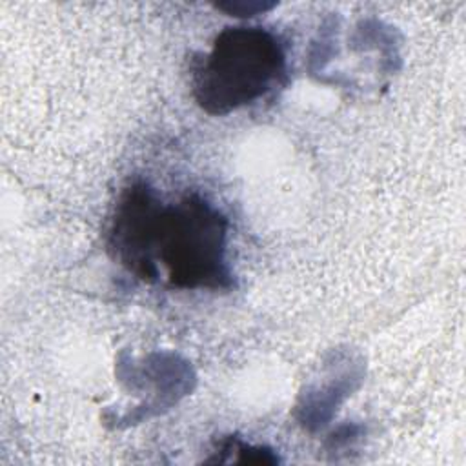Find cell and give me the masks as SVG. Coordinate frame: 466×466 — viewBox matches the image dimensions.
<instances>
[{"mask_svg": "<svg viewBox=\"0 0 466 466\" xmlns=\"http://www.w3.org/2000/svg\"><path fill=\"white\" fill-rule=\"evenodd\" d=\"M286 71L279 38L262 27H226L193 75V95L209 115L249 106L275 87Z\"/></svg>", "mask_w": 466, "mask_h": 466, "instance_id": "7a4b0ae2", "label": "cell"}, {"mask_svg": "<svg viewBox=\"0 0 466 466\" xmlns=\"http://www.w3.org/2000/svg\"><path fill=\"white\" fill-rule=\"evenodd\" d=\"M129 273L146 282L160 277L180 289H229L228 218L198 195L164 204L155 193L131 215Z\"/></svg>", "mask_w": 466, "mask_h": 466, "instance_id": "6da1fadb", "label": "cell"}]
</instances>
